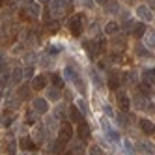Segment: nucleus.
I'll return each instance as SVG.
<instances>
[{"label": "nucleus", "mask_w": 155, "mask_h": 155, "mask_svg": "<svg viewBox=\"0 0 155 155\" xmlns=\"http://www.w3.org/2000/svg\"><path fill=\"white\" fill-rule=\"evenodd\" d=\"M82 19H84V15L79 13V15H73L71 21H69V30H71V34L77 36V38L82 34Z\"/></svg>", "instance_id": "1"}, {"label": "nucleus", "mask_w": 155, "mask_h": 155, "mask_svg": "<svg viewBox=\"0 0 155 155\" xmlns=\"http://www.w3.org/2000/svg\"><path fill=\"white\" fill-rule=\"evenodd\" d=\"M82 47L86 49V52H88V56H90V58H95L97 52L101 51V47H99V41H94V39H86V41L82 43Z\"/></svg>", "instance_id": "2"}, {"label": "nucleus", "mask_w": 155, "mask_h": 155, "mask_svg": "<svg viewBox=\"0 0 155 155\" xmlns=\"http://www.w3.org/2000/svg\"><path fill=\"white\" fill-rule=\"evenodd\" d=\"M32 108H34L38 114H45V112H49V103H47V99L36 97L34 101H32Z\"/></svg>", "instance_id": "3"}, {"label": "nucleus", "mask_w": 155, "mask_h": 155, "mask_svg": "<svg viewBox=\"0 0 155 155\" xmlns=\"http://www.w3.org/2000/svg\"><path fill=\"white\" fill-rule=\"evenodd\" d=\"M137 15H138V21H142V23H148V21L153 19V13L148 6H137Z\"/></svg>", "instance_id": "4"}, {"label": "nucleus", "mask_w": 155, "mask_h": 155, "mask_svg": "<svg viewBox=\"0 0 155 155\" xmlns=\"http://www.w3.org/2000/svg\"><path fill=\"white\" fill-rule=\"evenodd\" d=\"M30 88H32V90H36V92L45 90V88H47V79H45L43 75L34 77V79H32V82H30Z\"/></svg>", "instance_id": "5"}, {"label": "nucleus", "mask_w": 155, "mask_h": 155, "mask_svg": "<svg viewBox=\"0 0 155 155\" xmlns=\"http://www.w3.org/2000/svg\"><path fill=\"white\" fill-rule=\"evenodd\" d=\"M73 137V127L69 124H62L60 127V142H69Z\"/></svg>", "instance_id": "6"}, {"label": "nucleus", "mask_w": 155, "mask_h": 155, "mask_svg": "<svg viewBox=\"0 0 155 155\" xmlns=\"http://www.w3.org/2000/svg\"><path fill=\"white\" fill-rule=\"evenodd\" d=\"M138 125H140V129L146 133V135H153V133H155V125L151 124L150 120H146V118H140L138 120Z\"/></svg>", "instance_id": "7"}, {"label": "nucleus", "mask_w": 155, "mask_h": 155, "mask_svg": "<svg viewBox=\"0 0 155 155\" xmlns=\"http://www.w3.org/2000/svg\"><path fill=\"white\" fill-rule=\"evenodd\" d=\"M77 135H79L81 140H88V138H90V125L84 124V121H81L79 129H77Z\"/></svg>", "instance_id": "8"}, {"label": "nucleus", "mask_w": 155, "mask_h": 155, "mask_svg": "<svg viewBox=\"0 0 155 155\" xmlns=\"http://www.w3.org/2000/svg\"><path fill=\"white\" fill-rule=\"evenodd\" d=\"M108 88H110V90H118V88H120V84H121V81H120V75L116 73V71H112V73H110L108 75Z\"/></svg>", "instance_id": "9"}, {"label": "nucleus", "mask_w": 155, "mask_h": 155, "mask_svg": "<svg viewBox=\"0 0 155 155\" xmlns=\"http://www.w3.org/2000/svg\"><path fill=\"white\" fill-rule=\"evenodd\" d=\"M19 146L23 148L25 151H34V150H36V142L32 140V138H26V137H25V138L19 140Z\"/></svg>", "instance_id": "10"}, {"label": "nucleus", "mask_w": 155, "mask_h": 155, "mask_svg": "<svg viewBox=\"0 0 155 155\" xmlns=\"http://www.w3.org/2000/svg\"><path fill=\"white\" fill-rule=\"evenodd\" d=\"M69 116H71V120L75 121V124H79V121H82V118H84L82 110H79V107H77V105H73V107L69 108Z\"/></svg>", "instance_id": "11"}, {"label": "nucleus", "mask_w": 155, "mask_h": 155, "mask_svg": "<svg viewBox=\"0 0 155 155\" xmlns=\"http://www.w3.org/2000/svg\"><path fill=\"white\" fill-rule=\"evenodd\" d=\"M116 99H118V105H120V108L129 110V107H131V101H129V97H127L125 94H118V95H116Z\"/></svg>", "instance_id": "12"}, {"label": "nucleus", "mask_w": 155, "mask_h": 155, "mask_svg": "<svg viewBox=\"0 0 155 155\" xmlns=\"http://www.w3.org/2000/svg\"><path fill=\"white\" fill-rule=\"evenodd\" d=\"M135 107H137V108H140V110H144V108H148L150 105H148L146 97H144L142 94H137V95H135Z\"/></svg>", "instance_id": "13"}, {"label": "nucleus", "mask_w": 155, "mask_h": 155, "mask_svg": "<svg viewBox=\"0 0 155 155\" xmlns=\"http://www.w3.org/2000/svg\"><path fill=\"white\" fill-rule=\"evenodd\" d=\"M144 34H146V25H144V23H137L135 28H133V36H135V38H144Z\"/></svg>", "instance_id": "14"}, {"label": "nucleus", "mask_w": 155, "mask_h": 155, "mask_svg": "<svg viewBox=\"0 0 155 155\" xmlns=\"http://www.w3.org/2000/svg\"><path fill=\"white\" fill-rule=\"evenodd\" d=\"M58 99H60L58 88H47V101H58Z\"/></svg>", "instance_id": "15"}, {"label": "nucleus", "mask_w": 155, "mask_h": 155, "mask_svg": "<svg viewBox=\"0 0 155 155\" xmlns=\"http://www.w3.org/2000/svg\"><path fill=\"white\" fill-rule=\"evenodd\" d=\"M135 54L140 58H150L151 56V52H148V49L142 47V45H135Z\"/></svg>", "instance_id": "16"}, {"label": "nucleus", "mask_w": 155, "mask_h": 155, "mask_svg": "<svg viewBox=\"0 0 155 155\" xmlns=\"http://www.w3.org/2000/svg\"><path fill=\"white\" fill-rule=\"evenodd\" d=\"M118 30H120V26H118L116 23H107V25H105V34H108V36L118 34Z\"/></svg>", "instance_id": "17"}, {"label": "nucleus", "mask_w": 155, "mask_h": 155, "mask_svg": "<svg viewBox=\"0 0 155 155\" xmlns=\"http://www.w3.org/2000/svg\"><path fill=\"white\" fill-rule=\"evenodd\" d=\"M23 77H25V71H21L19 68H15V69L12 71V81H13L15 84H19L21 81H23Z\"/></svg>", "instance_id": "18"}, {"label": "nucleus", "mask_w": 155, "mask_h": 155, "mask_svg": "<svg viewBox=\"0 0 155 155\" xmlns=\"http://www.w3.org/2000/svg\"><path fill=\"white\" fill-rule=\"evenodd\" d=\"M138 94H142L144 97L151 95V88H150V84H148V82H140V84H138Z\"/></svg>", "instance_id": "19"}, {"label": "nucleus", "mask_w": 155, "mask_h": 155, "mask_svg": "<svg viewBox=\"0 0 155 155\" xmlns=\"http://www.w3.org/2000/svg\"><path fill=\"white\" fill-rule=\"evenodd\" d=\"M28 94H30L28 86H19V90H17V97L19 99H28Z\"/></svg>", "instance_id": "20"}, {"label": "nucleus", "mask_w": 155, "mask_h": 155, "mask_svg": "<svg viewBox=\"0 0 155 155\" xmlns=\"http://www.w3.org/2000/svg\"><path fill=\"white\" fill-rule=\"evenodd\" d=\"M51 79H52L54 88H62V86H64V82H65V79H62V77H60V75H56V73H54Z\"/></svg>", "instance_id": "21"}, {"label": "nucleus", "mask_w": 155, "mask_h": 155, "mask_svg": "<svg viewBox=\"0 0 155 155\" xmlns=\"http://www.w3.org/2000/svg\"><path fill=\"white\" fill-rule=\"evenodd\" d=\"M146 43H148V47H155V32L151 30V32H146Z\"/></svg>", "instance_id": "22"}, {"label": "nucleus", "mask_w": 155, "mask_h": 155, "mask_svg": "<svg viewBox=\"0 0 155 155\" xmlns=\"http://www.w3.org/2000/svg\"><path fill=\"white\" fill-rule=\"evenodd\" d=\"M105 12L107 13H116L118 12V2H108V4H105Z\"/></svg>", "instance_id": "23"}, {"label": "nucleus", "mask_w": 155, "mask_h": 155, "mask_svg": "<svg viewBox=\"0 0 155 155\" xmlns=\"http://www.w3.org/2000/svg\"><path fill=\"white\" fill-rule=\"evenodd\" d=\"M47 28H49V32H58V28H60V23L58 21H47Z\"/></svg>", "instance_id": "24"}, {"label": "nucleus", "mask_w": 155, "mask_h": 155, "mask_svg": "<svg viewBox=\"0 0 155 155\" xmlns=\"http://www.w3.org/2000/svg\"><path fill=\"white\" fill-rule=\"evenodd\" d=\"M15 150H17V142H15V140H9L8 146H6V151H8L9 155H15Z\"/></svg>", "instance_id": "25"}, {"label": "nucleus", "mask_w": 155, "mask_h": 155, "mask_svg": "<svg viewBox=\"0 0 155 155\" xmlns=\"http://www.w3.org/2000/svg\"><path fill=\"white\" fill-rule=\"evenodd\" d=\"M105 133H107V135H108L110 138H112V140H120V135H118V133H116L114 129H110L108 125H105Z\"/></svg>", "instance_id": "26"}, {"label": "nucleus", "mask_w": 155, "mask_h": 155, "mask_svg": "<svg viewBox=\"0 0 155 155\" xmlns=\"http://www.w3.org/2000/svg\"><path fill=\"white\" fill-rule=\"evenodd\" d=\"M26 121H28L30 125H32V124H36V114H34V108L26 112Z\"/></svg>", "instance_id": "27"}, {"label": "nucleus", "mask_w": 155, "mask_h": 155, "mask_svg": "<svg viewBox=\"0 0 155 155\" xmlns=\"http://www.w3.org/2000/svg\"><path fill=\"white\" fill-rule=\"evenodd\" d=\"M118 124H120V125H124V127H127V124H129L127 114H120V116H118Z\"/></svg>", "instance_id": "28"}, {"label": "nucleus", "mask_w": 155, "mask_h": 155, "mask_svg": "<svg viewBox=\"0 0 155 155\" xmlns=\"http://www.w3.org/2000/svg\"><path fill=\"white\" fill-rule=\"evenodd\" d=\"M124 148H125L127 155H135V151H133V146H131V142H129V140H124Z\"/></svg>", "instance_id": "29"}, {"label": "nucleus", "mask_w": 155, "mask_h": 155, "mask_svg": "<svg viewBox=\"0 0 155 155\" xmlns=\"http://www.w3.org/2000/svg\"><path fill=\"white\" fill-rule=\"evenodd\" d=\"M77 107H79V108L82 110V114H86V112H88V105L82 101V99H79V101H77Z\"/></svg>", "instance_id": "30"}, {"label": "nucleus", "mask_w": 155, "mask_h": 155, "mask_svg": "<svg viewBox=\"0 0 155 155\" xmlns=\"http://www.w3.org/2000/svg\"><path fill=\"white\" fill-rule=\"evenodd\" d=\"M25 77L26 79H34V68H32V65H28V68L25 69Z\"/></svg>", "instance_id": "31"}, {"label": "nucleus", "mask_w": 155, "mask_h": 155, "mask_svg": "<svg viewBox=\"0 0 155 155\" xmlns=\"http://www.w3.org/2000/svg\"><path fill=\"white\" fill-rule=\"evenodd\" d=\"M88 155H103V151H101V148H99V146H94V148H90Z\"/></svg>", "instance_id": "32"}, {"label": "nucleus", "mask_w": 155, "mask_h": 155, "mask_svg": "<svg viewBox=\"0 0 155 155\" xmlns=\"http://www.w3.org/2000/svg\"><path fill=\"white\" fill-rule=\"evenodd\" d=\"M47 52H51V54H58V52H60V47H58V45H49V47H47Z\"/></svg>", "instance_id": "33"}, {"label": "nucleus", "mask_w": 155, "mask_h": 155, "mask_svg": "<svg viewBox=\"0 0 155 155\" xmlns=\"http://www.w3.org/2000/svg\"><path fill=\"white\" fill-rule=\"evenodd\" d=\"M54 110H56V112H54V116H56V118H62L65 114V108L64 107H58V108H54Z\"/></svg>", "instance_id": "34"}, {"label": "nucleus", "mask_w": 155, "mask_h": 155, "mask_svg": "<svg viewBox=\"0 0 155 155\" xmlns=\"http://www.w3.org/2000/svg\"><path fill=\"white\" fill-rule=\"evenodd\" d=\"M110 60H112V62H124V56H121V54H110Z\"/></svg>", "instance_id": "35"}, {"label": "nucleus", "mask_w": 155, "mask_h": 155, "mask_svg": "<svg viewBox=\"0 0 155 155\" xmlns=\"http://www.w3.org/2000/svg\"><path fill=\"white\" fill-rule=\"evenodd\" d=\"M103 110H105V114H107V116H114V112H112V108H110L108 105H105V107H103Z\"/></svg>", "instance_id": "36"}, {"label": "nucleus", "mask_w": 155, "mask_h": 155, "mask_svg": "<svg viewBox=\"0 0 155 155\" xmlns=\"http://www.w3.org/2000/svg\"><path fill=\"white\" fill-rule=\"evenodd\" d=\"M12 121H13V118H9V116H8V118H2V125H4V127H8L9 124H12Z\"/></svg>", "instance_id": "37"}, {"label": "nucleus", "mask_w": 155, "mask_h": 155, "mask_svg": "<svg viewBox=\"0 0 155 155\" xmlns=\"http://www.w3.org/2000/svg\"><path fill=\"white\" fill-rule=\"evenodd\" d=\"M114 43L118 47H121V45H125V39H121V38H114Z\"/></svg>", "instance_id": "38"}, {"label": "nucleus", "mask_w": 155, "mask_h": 155, "mask_svg": "<svg viewBox=\"0 0 155 155\" xmlns=\"http://www.w3.org/2000/svg\"><path fill=\"white\" fill-rule=\"evenodd\" d=\"M95 2H97L99 6H105V4H108V0H95Z\"/></svg>", "instance_id": "39"}, {"label": "nucleus", "mask_w": 155, "mask_h": 155, "mask_svg": "<svg viewBox=\"0 0 155 155\" xmlns=\"http://www.w3.org/2000/svg\"><path fill=\"white\" fill-rule=\"evenodd\" d=\"M23 2H25V4H28V6H30V4H34V0H23Z\"/></svg>", "instance_id": "40"}, {"label": "nucleus", "mask_w": 155, "mask_h": 155, "mask_svg": "<svg viewBox=\"0 0 155 155\" xmlns=\"http://www.w3.org/2000/svg\"><path fill=\"white\" fill-rule=\"evenodd\" d=\"M39 2H43V4H47V2H51V0H39Z\"/></svg>", "instance_id": "41"}]
</instances>
